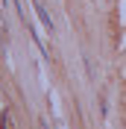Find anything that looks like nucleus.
Returning <instances> with one entry per match:
<instances>
[{"label": "nucleus", "mask_w": 126, "mask_h": 129, "mask_svg": "<svg viewBox=\"0 0 126 129\" xmlns=\"http://www.w3.org/2000/svg\"><path fill=\"white\" fill-rule=\"evenodd\" d=\"M32 6H35V12H38V21H41V24H44V26H47L50 32H53L56 26H53V18H50V12H47V9H44V6H41L38 0H32Z\"/></svg>", "instance_id": "f257e3e1"}]
</instances>
